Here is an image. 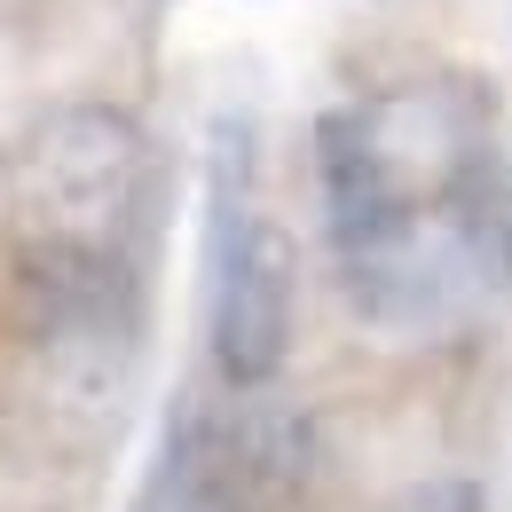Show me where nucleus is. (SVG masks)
I'll return each instance as SVG.
<instances>
[{
    "label": "nucleus",
    "mask_w": 512,
    "mask_h": 512,
    "mask_svg": "<svg viewBox=\"0 0 512 512\" xmlns=\"http://www.w3.org/2000/svg\"><path fill=\"white\" fill-rule=\"evenodd\" d=\"M323 237L347 308L386 339H442L512 292V166L473 87H386L316 127Z\"/></svg>",
    "instance_id": "nucleus-1"
},
{
    "label": "nucleus",
    "mask_w": 512,
    "mask_h": 512,
    "mask_svg": "<svg viewBox=\"0 0 512 512\" xmlns=\"http://www.w3.org/2000/svg\"><path fill=\"white\" fill-rule=\"evenodd\" d=\"M158 158L134 111L56 103L8 158V245L16 276L56 308H127L150 237Z\"/></svg>",
    "instance_id": "nucleus-2"
},
{
    "label": "nucleus",
    "mask_w": 512,
    "mask_h": 512,
    "mask_svg": "<svg viewBox=\"0 0 512 512\" xmlns=\"http://www.w3.org/2000/svg\"><path fill=\"white\" fill-rule=\"evenodd\" d=\"M300 253L292 229L253 197V134L221 127L213 166V245H205V355L229 394H268L292 363Z\"/></svg>",
    "instance_id": "nucleus-3"
},
{
    "label": "nucleus",
    "mask_w": 512,
    "mask_h": 512,
    "mask_svg": "<svg viewBox=\"0 0 512 512\" xmlns=\"http://www.w3.org/2000/svg\"><path fill=\"white\" fill-rule=\"evenodd\" d=\"M268 473H276L268 426L182 394L174 418L158 426L150 465H142L134 512H260L268 505Z\"/></svg>",
    "instance_id": "nucleus-4"
},
{
    "label": "nucleus",
    "mask_w": 512,
    "mask_h": 512,
    "mask_svg": "<svg viewBox=\"0 0 512 512\" xmlns=\"http://www.w3.org/2000/svg\"><path fill=\"white\" fill-rule=\"evenodd\" d=\"M394 512H489V497H481V481H465V473H434V481H418Z\"/></svg>",
    "instance_id": "nucleus-5"
}]
</instances>
